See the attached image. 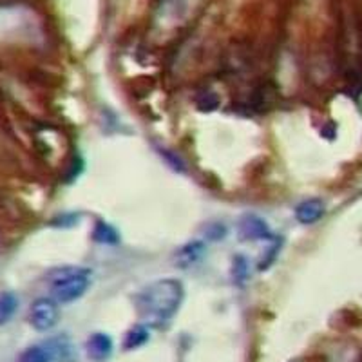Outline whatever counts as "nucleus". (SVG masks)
<instances>
[{
  "mask_svg": "<svg viewBox=\"0 0 362 362\" xmlns=\"http://www.w3.org/2000/svg\"><path fill=\"white\" fill-rule=\"evenodd\" d=\"M185 299V288L177 279H158L136 294L135 304L147 326H163L180 310Z\"/></svg>",
  "mask_w": 362,
  "mask_h": 362,
  "instance_id": "nucleus-1",
  "label": "nucleus"
},
{
  "mask_svg": "<svg viewBox=\"0 0 362 362\" xmlns=\"http://www.w3.org/2000/svg\"><path fill=\"white\" fill-rule=\"evenodd\" d=\"M47 285L56 303H73L87 292L91 285V270L84 266H60L51 270Z\"/></svg>",
  "mask_w": 362,
  "mask_h": 362,
  "instance_id": "nucleus-2",
  "label": "nucleus"
},
{
  "mask_svg": "<svg viewBox=\"0 0 362 362\" xmlns=\"http://www.w3.org/2000/svg\"><path fill=\"white\" fill-rule=\"evenodd\" d=\"M60 319V308L55 299L49 297H40L31 304L30 323L37 332H47L55 328Z\"/></svg>",
  "mask_w": 362,
  "mask_h": 362,
  "instance_id": "nucleus-3",
  "label": "nucleus"
},
{
  "mask_svg": "<svg viewBox=\"0 0 362 362\" xmlns=\"http://www.w3.org/2000/svg\"><path fill=\"white\" fill-rule=\"evenodd\" d=\"M237 232L243 241H261L272 239V230L265 219L256 214H246L239 219Z\"/></svg>",
  "mask_w": 362,
  "mask_h": 362,
  "instance_id": "nucleus-4",
  "label": "nucleus"
},
{
  "mask_svg": "<svg viewBox=\"0 0 362 362\" xmlns=\"http://www.w3.org/2000/svg\"><path fill=\"white\" fill-rule=\"evenodd\" d=\"M113 339L107 333H93L85 344L89 358L94 362H106L113 355Z\"/></svg>",
  "mask_w": 362,
  "mask_h": 362,
  "instance_id": "nucleus-5",
  "label": "nucleus"
},
{
  "mask_svg": "<svg viewBox=\"0 0 362 362\" xmlns=\"http://www.w3.org/2000/svg\"><path fill=\"white\" fill-rule=\"evenodd\" d=\"M325 216V203L317 198H310L301 201L295 206V218L301 225H313Z\"/></svg>",
  "mask_w": 362,
  "mask_h": 362,
  "instance_id": "nucleus-6",
  "label": "nucleus"
},
{
  "mask_svg": "<svg viewBox=\"0 0 362 362\" xmlns=\"http://www.w3.org/2000/svg\"><path fill=\"white\" fill-rule=\"evenodd\" d=\"M205 252V243L201 241H190L185 246H181L176 252V261L181 268H189L194 263L199 261V257Z\"/></svg>",
  "mask_w": 362,
  "mask_h": 362,
  "instance_id": "nucleus-7",
  "label": "nucleus"
},
{
  "mask_svg": "<svg viewBox=\"0 0 362 362\" xmlns=\"http://www.w3.org/2000/svg\"><path fill=\"white\" fill-rule=\"evenodd\" d=\"M56 362H73L76 358L75 348L68 337H55L46 341Z\"/></svg>",
  "mask_w": 362,
  "mask_h": 362,
  "instance_id": "nucleus-8",
  "label": "nucleus"
},
{
  "mask_svg": "<svg viewBox=\"0 0 362 362\" xmlns=\"http://www.w3.org/2000/svg\"><path fill=\"white\" fill-rule=\"evenodd\" d=\"M147 341H149V326L142 323V325L132 326V328L125 333L123 348H125V350H136V348L144 346Z\"/></svg>",
  "mask_w": 362,
  "mask_h": 362,
  "instance_id": "nucleus-9",
  "label": "nucleus"
},
{
  "mask_svg": "<svg viewBox=\"0 0 362 362\" xmlns=\"http://www.w3.org/2000/svg\"><path fill=\"white\" fill-rule=\"evenodd\" d=\"M18 362H55V358H53V354H51L47 342H44V344L30 346L20 355Z\"/></svg>",
  "mask_w": 362,
  "mask_h": 362,
  "instance_id": "nucleus-10",
  "label": "nucleus"
},
{
  "mask_svg": "<svg viewBox=\"0 0 362 362\" xmlns=\"http://www.w3.org/2000/svg\"><path fill=\"white\" fill-rule=\"evenodd\" d=\"M93 237L96 243L101 244H116L120 241V234L111 227L109 223L106 221H98L94 225V230H93Z\"/></svg>",
  "mask_w": 362,
  "mask_h": 362,
  "instance_id": "nucleus-11",
  "label": "nucleus"
},
{
  "mask_svg": "<svg viewBox=\"0 0 362 362\" xmlns=\"http://www.w3.org/2000/svg\"><path fill=\"white\" fill-rule=\"evenodd\" d=\"M18 308V299L15 294H0V326L6 325Z\"/></svg>",
  "mask_w": 362,
  "mask_h": 362,
  "instance_id": "nucleus-12",
  "label": "nucleus"
},
{
  "mask_svg": "<svg viewBox=\"0 0 362 362\" xmlns=\"http://www.w3.org/2000/svg\"><path fill=\"white\" fill-rule=\"evenodd\" d=\"M232 275H234V281L236 282H244L249 277V265H246V259L241 256H237L234 259V265H232Z\"/></svg>",
  "mask_w": 362,
  "mask_h": 362,
  "instance_id": "nucleus-13",
  "label": "nucleus"
},
{
  "mask_svg": "<svg viewBox=\"0 0 362 362\" xmlns=\"http://www.w3.org/2000/svg\"><path fill=\"white\" fill-rule=\"evenodd\" d=\"M205 234H206V239H212V241H219V239H225L227 236V227L223 223H208L205 227Z\"/></svg>",
  "mask_w": 362,
  "mask_h": 362,
  "instance_id": "nucleus-14",
  "label": "nucleus"
},
{
  "mask_svg": "<svg viewBox=\"0 0 362 362\" xmlns=\"http://www.w3.org/2000/svg\"><path fill=\"white\" fill-rule=\"evenodd\" d=\"M279 249H281V244H279V241H275V243L268 249L266 256H263V259L259 261V270H266L270 265H272V263H274L275 256L279 254Z\"/></svg>",
  "mask_w": 362,
  "mask_h": 362,
  "instance_id": "nucleus-15",
  "label": "nucleus"
},
{
  "mask_svg": "<svg viewBox=\"0 0 362 362\" xmlns=\"http://www.w3.org/2000/svg\"><path fill=\"white\" fill-rule=\"evenodd\" d=\"M161 154H163L165 156V160L169 161V165H173L174 169L176 170H181V173H183V170H185V167H183V161L180 160V158H176V156H173V154H170V152H167V151H161Z\"/></svg>",
  "mask_w": 362,
  "mask_h": 362,
  "instance_id": "nucleus-16",
  "label": "nucleus"
}]
</instances>
